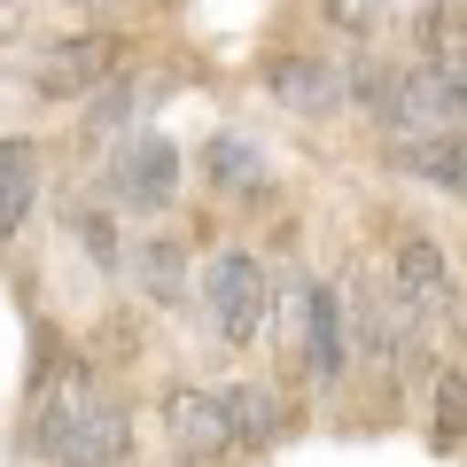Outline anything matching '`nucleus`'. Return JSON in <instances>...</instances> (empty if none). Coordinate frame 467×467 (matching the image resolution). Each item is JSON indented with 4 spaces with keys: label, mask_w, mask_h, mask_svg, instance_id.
<instances>
[{
    "label": "nucleus",
    "mask_w": 467,
    "mask_h": 467,
    "mask_svg": "<svg viewBox=\"0 0 467 467\" xmlns=\"http://www.w3.org/2000/svg\"><path fill=\"white\" fill-rule=\"evenodd\" d=\"M125 444H133V420L109 389L86 367H63V382L39 389L32 405V451L55 467H125Z\"/></svg>",
    "instance_id": "nucleus-1"
},
{
    "label": "nucleus",
    "mask_w": 467,
    "mask_h": 467,
    "mask_svg": "<svg viewBox=\"0 0 467 467\" xmlns=\"http://www.w3.org/2000/svg\"><path fill=\"white\" fill-rule=\"evenodd\" d=\"M350 350H343V296L335 288H304V374L312 382H343Z\"/></svg>",
    "instance_id": "nucleus-9"
},
{
    "label": "nucleus",
    "mask_w": 467,
    "mask_h": 467,
    "mask_svg": "<svg viewBox=\"0 0 467 467\" xmlns=\"http://www.w3.org/2000/svg\"><path fill=\"white\" fill-rule=\"evenodd\" d=\"M39 202V149L32 140H0V242L32 218Z\"/></svg>",
    "instance_id": "nucleus-11"
},
{
    "label": "nucleus",
    "mask_w": 467,
    "mask_h": 467,
    "mask_svg": "<svg viewBox=\"0 0 467 467\" xmlns=\"http://www.w3.org/2000/svg\"><path fill=\"white\" fill-rule=\"evenodd\" d=\"M70 234H78V242H86V257H94V265H125V257H117V226H109V211H94V202H86V211H78V202H70Z\"/></svg>",
    "instance_id": "nucleus-15"
},
{
    "label": "nucleus",
    "mask_w": 467,
    "mask_h": 467,
    "mask_svg": "<svg viewBox=\"0 0 467 467\" xmlns=\"http://www.w3.org/2000/svg\"><path fill=\"white\" fill-rule=\"evenodd\" d=\"M171 195H180V149H171L164 133H125L117 156H109V202L156 218Z\"/></svg>",
    "instance_id": "nucleus-3"
},
{
    "label": "nucleus",
    "mask_w": 467,
    "mask_h": 467,
    "mask_svg": "<svg viewBox=\"0 0 467 467\" xmlns=\"http://www.w3.org/2000/svg\"><path fill=\"white\" fill-rule=\"evenodd\" d=\"M467 436V367L436 374V444H460Z\"/></svg>",
    "instance_id": "nucleus-14"
},
{
    "label": "nucleus",
    "mask_w": 467,
    "mask_h": 467,
    "mask_svg": "<svg viewBox=\"0 0 467 467\" xmlns=\"http://www.w3.org/2000/svg\"><path fill=\"white\" fill-rule=\"evenodd\" d=\"M389 288H398V304L413 319H429V312L451 304V265H444V250H436L429 234H405V242H398V257H389Z\"/></svg>",
    "instance_id": "nucleus-7"
},
{
    "label": "nucleus",
    "mask_w": 467,
    "mask_h": 467,
    "mask_svg": "<svg viewBox=\"0 0 467 467\" xmlns=\"http://www.w3.org/2000/svg\"><path fill=\"white\" fill-rule=\"evenodd\" d=\"M265 86H273V101L296 109V117H335V109H350V70L327 63V55H281V63L265 70Z\"/></svg>",
    "instance_id": "nucleus-6"
},
{
    "label": "nucleus",
    "mask_w": 467,
    "mask_h": 467,
    "mask_svg": "<svg viewBox=\"0 0 467 467\" xmlns=\"http://www.w3.org/2000/svg\"><path fill=\"white\" fill-rule=\"evenodd\" d=\"M226 420H234V444L242 451H265L281 436V398L265 382H242V389H226Z\"/></svg>",
    "instance_id": "nucleus-13"
},
{
    "label": "nucleus",
    "mask_w": 467,
    "mask_h": 467,
    "mask_svg": "<svg viewBox=\"0 0 467 467\" xmlns=\"http://www.w3.org/2000/svg\"><path fill=\"white\" fill-rule=\"evenodd\" d=\"M133 281H140V296H149V304H180L187 296V242H171V234H140Z\"/></svg>",
    "instance_id": "nucleus-10"
},
{
    "label": "nucleus",
    "mask_w": 467,
    "mask_h": 467,
    "mask_svg": "<svg viewBox=\"0 0 467 467\" xmlns=\"http://www.w3.org/2000/svg\"><path fill=\"white\" fill-rule=\"evenodd\" d=\"M202 319L218 327V343L250 350L257 335H265V319H273V273L257 265L250 250L211 257V265H202Z\"/></svg>",
    "instance_id": "nucleus-2"
},
{
    "label": "nucleus",
    "mask_w": 467,
    "mask_h": 467,
    "mask_svg": "<svg viewBox=\"0 0 467 467\" xmlns=\"http://www.w3.org/2000/svg\"><path fill=\"white\" fill-rule=\"evenodd\" d=\"M389 164L444 195H467V133H389Z\"/></svg>",
    "instance_id": "nucleus-8"
},
{
    "label": "nucleus",
    "mask_w": 467,
    "mask_h": 467,
    "mask_svg": "<svg viewBox=\"0 0 467 467\" xmlns=\"http://www.w3.org/2000/svg\"><path fill=\"white\" fill-rule=\"evenodd\" d=\"M327 16L343 24V32H367V24L382 16V0H327Z\"/></svg>",
    "instance_id": "nucleus-16"
},
{
    "label": "nucleus",
    "mask_w": 467,
    "mask_h": 467,
    "mask_svg": "<svg viewBox=\"0 0 467 467\" xmlns=\"http://www.w3.org/2000/svg\"><path fill=\"white\" fill-rule=\"evenodd\" d=\"M16 32H24V0H0V47H8Z\"/></svg>",
    "instance_id": "nucleus-17"
},
{
    "label": "nucleus",
    "mask_w": 467,
    "mask_h": 467,
    "mask_svg": "<svg viewBox=\"0 0 467 467\" xmlns=\"http://www.w3.org/2000/svg\"><path fill=\"white\" fill-rule=\"evenodd\" d=\"M109 70H117V39H109V32H70V39L32 47V78H39V94H55V101L94 94Z\"/></svg>",
    "instance_id": "nucleus-5"
},
{
    "label": "nucleus",
    "mask_w": 467,
    "mask_h": 467,
    "mask_svg": "<svg viewBox=\"0 0 467 467\" xmlns=\"http://www.w3.org/2000/svg\"><path fill=\"white\" fill-rule=\"evenodd\" d=\"M202 180L226 187V195H250V187H265V149H257V140H242V133L202 140Z\"/></svg>",
    "instance_id": "nucleus-12"
},
{
    "label": "nucleus",
    "mask_w": 467,
    "mask_h": 467,
    "mask_svg": "<svg viewBox=\"0 0 467 467\" xmlns=\"http://www.w3.org/2000/svg\"><path fill=\"white\" fill-rule=\"evenodd\" d=\"M164 444L180 451L187 467L234 451V420H226V389H202V382H180L164 389Z\"/></svg>",
    "instance_id": "nucleus-4"
}]
</instances>
